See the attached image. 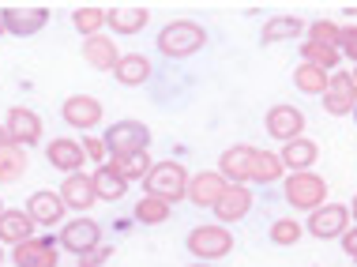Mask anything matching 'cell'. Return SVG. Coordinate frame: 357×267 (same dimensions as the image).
Returning <instances> with one entry per match:
<instances>
[{
	"instance_id": "484cf974",
	"label": "cell",
	"mask_w": 357,
	"mask_h": 267,
	"mask_svg": "<svg viewBox=\"0 0 357 267\" xmlns=\"http://www.w3.org/2000/svg\"><path fill=\"white\" fill-rule=\"evenodd\" d=\"M305 23L297 15H275L264 23V31H259V42L264 45H278V42H289V38H301Z\"/></svg>"
},
{
	"instance_id": "8d00e7d4",
	"label": "cell",
	"mask_w": 357,
	"mask_h": 267,
	"mask_svg": "<svg viewBox=\"0 0 357 267\" xmlns=\"http://www.w3.org/2000/svg\"><path fill=\"white\" fill-rule=\"evenodd\" d=\"M83 151H86V158H94V162H102V166H105V151H109V147H105V139H83Z\"/></svg>"
},
{
	"instance_id": "ab89813d",
	"label": "cell",
	"mask_w": 357,
	"mask_h": 267,
	"mask_svg": "<svg viewBox=\"0 0 357 267\" xmlns=\"http://www.w3.org/2000/svg\"><path fill=\"white\" fill-rule=\"evenodd\" d=\"M8 143H12V136H8V128H4V125H0V151H4V147H8Z\"/></svg>"
},
{
	"instance_id": "d6a6232c",
	"label": "cell",
	"mask_w": 357,
	"mask_h": 267,
	"mask_svg": "<svg viewBox=\"0 0 357 267\" xmlns=\"http://www.w3.org/2000/svg\"><path fill=\"white\" fill-rule=\"evenodd\" d=\"M169 207L173 204H166V199H158V196H143L139 204H136V222H143V226H162L169 218Z\"/></svg>"
},
{
	"instance_id": "d4e9b609",
	"label": "cell",
	"mask_w": 357,
	"mask_h": 267,
	"mask_svg": "<svg viewBox=\"0 0 357 267\" xmlns=\"http://www.w3.org/2000/svg\"><path fill=\"white\" fill-rule=\"evenodd\" d=\"M113 75H117L121 87H143V83L151 79V61L143 53H124Z\"/></svg>"
},
{
	"instance_id": "e575fe53",
	"label": "cell",
	"mask_w": 357,
	"mask_h": 267,
	"mask_svg": "<svg viewBox=\"0 0 357 267\" xmlns=\"http://www.w3.org/2000/svg\"><path fill=\"white\" fill-rule=\"evenodd\" d=\"M339 38H342V26H339V23H331V19H320V23L308 26V42L335 45V49H339Z\"/></svg>"
},
{
	"instance_id": "603a6c76",
	"label": "cell",
	"mask_w": 357,
	"mask_h": 267,
	"mask_svg": "<svg viewBox=\"0 0 357 267\" xmlns=\"http://www.w3.org/2000/svg\"><path fill=\"white\" fill-rule=\"evenodd\" d=\"M147 23H151V8H139V4H117V8H109V26L117 34H139Z\"/></svg>"
},
{
	"instance_id": "74e56055",
	"label": "cell",
	"mask_w": 357,
	"mask_h": 267,
	"mask_svg": "<svg viewBox=\"0 0 357 267\" xmlns=\"http://www.w3.org/2000/svg\"><path fill=\"white\" fill-rule=\"evenodd\" d=\"M342 252L350 256V260H357V226H354V230L342 237Z\"/></svg>"
},
{
	"instance_id": "7c38bea8",
	"label": "cell",
	"mask_w": 357,
	"mask_h": 267,
	"mask_svg": "<svg viewBox=\"0 0 357 267\" xmlns=\"http://www.w3.org/2000/svg\"><path fill=\"white\" fill-rule=\"evenodd\" d=\"M252 162H256V147H248V143H234V147L222 151L218 174L226 177L229 185H245V181H252Z\"/></svg>"
},
{
	"instance_id": "f35d334b",
	"label": "cell",
	"mask_w": 357,
	"mask_h": 267,
	"mask_svg": "<svg viewBox=\"0 0 357 267\" xmlns=\"http://www.w3.org/2000/svg\"><path fill=\"white\" fill-rule=\"evenodd\" d=\"M98 260H109V249H102V245H98L94 252H86L83 256V267H98Z\"/></svg>"
},
{
	"instance_id": "8992f818",
	"label": "cell",
	"mask_w": 357,
	"mask_h": 267,
	"mask_svg": "<svg viewBox=\"0 0 357 267\" xmlns=\"http://www.w3.org/2000/svg\"><path fill=\"white\" fill-rule=\"evenodd\" d=\"M50 19H53V12H50V8H42V4H12V8L0 12L4 31L15 34V38H34L38 31H45Z\"/></svg>"
},
{
	"instance_id": "44dd1931",
	"label": "cell",
	"mask_w": 357,
	"mask_h": 267,
	"mask_svg": "<svg viewBox=\"0 0 357 267\" xmlns=\"http://www.w3.org/2000/svg\"><path fill=\"white\" fill-rule=\"evenodd\" d=\"M64 211H68V207H64L61 192H34L31 199H26V215H31L38 226H45V230L61 222Z\"/></svg>"
},
{
	"instance_id": "277c9868",
	"label": "cell",
	"mask_w": 357,
	"mask_h": 267,
	"mask_svg": "<svg viewBox=\"0 0 357 267\" xmlns=\"http://www.w3.org/2000/svg\"><path fill=\"white\" fill-rule=\"evenodd\" d=\"M188 252L196 256V260H226L229 252H234V234L226 230L222 222H211V226H196V230L188 234Z\"/></svg>"
},
{
	"instance_id": "52a82bcc",
	"label": "cell",
	"mask_w": 357,
	"mask_h": 267,
	"mask_svg": "<svg viewBox=\"0 0 357 267\" xmlns=\"http://www.w3.org/2000/svg\"><path fill=\"white\" fill-rule=\"evenodd\" d=\"M105 147L109 155H136V151L151 147V128L143 121H117L113 128H105Z\"/></svg>"
},
{
	"instance_id": "ac0fdd59",
	"label": "cell",
	"mask_w": 357,
	"mask_h": 267,
	"mask_svg": "<svg viewBox=\"0 0 357 267\" xmlns=\"http://www.w3.org/2000/svg\"><path fill=\"white\" fill-rule=\"evenodd\" d=\"M83 61L91 64V68H98V72H117L121 49H117V42H113V38L94 34V38H83Z\"/></svg>"
},
{
	"instance_id": "8fae6325",
	"label": "cell",
	"mask_w": 357,
	"mask_h": 267,
	"mask_svg": "<svg viewBox=\"0 0 357 267\" xmlns=\"http://www.w3.org/2000/svg\"><path fill=\"white\" fill-rule=\"evenodd\" d=\"M324 109L331 117H346L357 109V79L354 72H331V87L324 94Z\"/></svg>"
},
{
	"instance_id": "4316f807",
	"label": "cell",
	"mask_w": 357,
	"mask_h": 267,
	"mask_svg": "<svg viewBox=\"0 0 357 267\" xmlns=\"http://www.w3.org/2000/svg\"><path fill=\"white\" fill-rule=\"evenodd\" d=\"M91 177H94V188H98V199H105V204H117V199H124V192H128V181H124L113 166H98Z\"/></svg>"
},
{
	"instance_id": "3957f363",
	"label": "cell",
	"mask_w": 357,
	"mask_h": 267,
	"mask_svg": "<svg viewBox=\"0 0 357 267\" xmlns=\"http://www.w3.org/2000/svg\"><path fill=\"white\" fill-rule=\"evenodd\" d=\"M282 196H286L289 207H297V211H308V215H312L316 207L327 204V181H324L320 174H289Z\"/></svg>"
},
{
	"instance_id": "9a60e30c",
	"label": "cell",
	"mask_w": 357,
	"mask_h": 267,
	"mask_svg": "<svg viewBox=\"0 0 357 267\" xmlns=\"http://www.w3.org/2000/svg\"><path fill=\"white\" fill-rule=\"evenodd\" d=\"M4 128H8V136H12V143H19V147H34V143L42 139V117H38L34 109H26V106L8 109Z\"/></svg>"
},
{
	"instance_id": "1f68e13d",
	"label": "cell",
	"mask_w": 357,
	"mask_h": 267,
	"mask_svg": "<svg viewBox=\"0 0 357 267\" xmlns=\"http://www.w3.org/2000/svg\"><path fill=\"white\" fill-rule=\"evenodd\" d=\"M301 61H308V64H316V68H339V61H342V53L335 49V45H320V42H301Z\"/></svg>"
},
{
	"instance_id": "7402d4cb",
	"label": "cell",
	"mask_w": 357,
	"mask_h": 267,
	"mask_svg": "<svg viewBox=\"0 0 357 267\" xmlns=\"http://www.w3.org/2000/svg\"><path fill=\"white\" fill-rule=\"evenodd\" d=\"M316 158H320V147L312 139H294V143H282V166L289 174H312Z\"/></svg>"
},
{
	"instance_id": "836d02e7",
	"label": "cell",
	"mask_w": 357,
	"mask_h": 267,
	"mask_svg": "<svg viewBox=\"0 0 357 267\" xmlns=\"http://www.w3.org/2000/svg\"><path fill=\"white\" fill-rule=\"evenodd\" d=\"M305 234V226L297 222V218H275L271 222V241L282 245V249H289V245H297Z\"/></svg>"
},
{
	"instance_id": "30bf717a",
	"label": "cell",
	"mask_w": 357,
	"mask_h": 267,
	"mask_svg": "<svg viewBox=\"0 0 357 267\" xmlns=\"http://www.w3.org/2000/svg\"><path fill=\"white\" fill-rule=\"evenodd\" d=\"M264 128H267V136L278 139V143H294V139H301V132H305V113L297 106H286L282 102V106L267 109Z\"/></svg>"
},
{
	"instance_id": "2e32d148",
	"label": "cell",
	"mask_w": 357,
	"mask_h": 267,
	"mask_svg": "<svg viewBox=\"0 0 357 267\" xmlns=\"http://www.w3.org/2000/svg\"><path fill=\"white\" fill-rule=\"evenodd\" d=\"M61 199H64V207H72V211H91V207L98 204L94 177L91 174H68L64 185H61Z\"/></svg>"
},
{
	"instance_id": "83f0119b",
	"label": "cell",
	"mask_w": 357,
	"mask_h": 267,
	"mask_svg": "<svg viewBox=\"0 0 357 267\" xmlns=\"http://www.w3.org/2000/svg\"><path fill=\"white\" fill-rule=\"evenodd\" d=\"M109 166L132 185V181H147V174L154 169V162L147 158V151H136V155H113Z\"/></svg>"
},
{
	"instance_id": "d6986e66",
	"label": "cell",
	"mask_w": 357,
	"mask_h": 267,
	"mask_svg": "<svg viewBox=\"0 0 357 267\" xmlns=\"http://www.w3.org/2000/svg\"><path fill=\"white\" fill-rule=\"evenodd\" d=\"M34 218L26 215V211H19V207H4V211H0V241L4 245H23V241H31L34 237Z\"/></svg>"
},
{
	"instance_id": "f6af8a7d",
	"label": "cell",
	"mask_w": 357,
	"mask_h": 267,
	"mask_svg": "<svg viewBox=\"0 0 357 267\" xmlns=\"http://www.w3.org/2000/svg\"><path fill=\"white\" fill-rule=\"evenodd\" d=\"M354 79H357V68H354Z\"/></svg>"
},
{
	"instance_id": "5bb4252c",
	"label": "cell",
	"mask_w": 357,
	"mask_h": 267,
	"mask_svg": "<svg viewBox=\"0 0 357 267\" xmlns=\"http://www.w3.org/2000/svg\"><path fill=\"white\" fill-rule=\"evenodd\" d=\"M226 177L218 174V169H207V174H196L188 181V204L192 207H207V211H215V204L222 196H226Z\"/></svg>"
},
{
	"instance_id": "cb8c5ba5",
	"label": "cell",
	"mask_w": 357,
	"mask_h": 267,
	"mask_svg": "<svg viewBox=\"0 0 357 267\" xmlns=\"http://www.w3.org/2000/svg\"><path fill=\"white\" fill-rule=\"evenodd\" d=\"M294 87L301 91V94H312V98H316V94L324 98L327 87H331V72H327V68H316V64H308V61H301V64L294 68Z\"/></svg>"
},
{
	"instance_id": "d590c367",
	"label": "cell",
	"mask_w": 357,
	"mask_h": 267,
	"mask_svg": "<svg viewBox=\"0 0 357 267\" xmlns=\"http://www.w3.org/2000/svg\"><path fill=\"white\" fill-rule=\"evenodd\" d=\"M339 53L346 61H357V26H342V38H339Z\"/></svg>"
},
{
	"instance_id": "f1b7e54d",
	"label": "cell",
	"mask_w": 357,
	"mask_h": 267,
	"mask_svg": "<svg viewBox=\"0 0 357 267\" xmlns=\"http://www.w3.org/2000/svg\"><path fill=\"white\" fill-rule=\"evenodd\" d=\"M282 174H286L282 155L256 147V162H252V181H256V185H275V181H282Z\"/></svg>"
},
{
	"instance_id": "6da1fadb",
	"label": "cell",
	"mask_w": 357,
	"mask_h": 267,
	"mask_svg": "<svg viewBox=\"0 0 357 267\" xmlns=\"http://www.w3.org/2000/svg\"><path fill=\"white\" fill-rule=\"evenodd\" d=\"M154 45H158V53L169 56V61H185V56L199 53L207 45V31L199 23H192V19H173V23H166L158 31Z\"/></svg>"
},
{
	"instance_id": "9c48e42d",
	"label": "cell",
	"mask_w": 357,
	"mask_h": 267,
	"mask_svg": "<svg viewBox=\"0 0 357 267\" xmlns=\"http://www.w3.org/2000/svg\"><path fill=\"white\" fill-rule=\"evenodd\" d=\"M102 245V226L94 218H68L61 226V249H68L75 256H86Z\"/></svg>"
},
{
	"instance_id": "60d3db41",
	"label": "cell",
	"mask_w": 357,
	"mask_h": 267,
	"mask_svg": "<svg viewBox=\"0 0 357 267\" xmlns=\"http://www.w3.org/2000/svg\"><path fill=\"white\" fill-rule=\"evenodd\" d=\"M350 215L357 218V196H354V204H350Z\"/></svg>"
},
{
	"instance_id": "4fadbf2b",
	"label": "cell",
	"mask_w": 357,
	"mask_h": 267,
	"mask_svg": "<svg viewBox=\"0 0 357 267\" xmlns=\"http://www.w3.org/2000/svg\"><path fill=\"white\" fill-rule=\"evenodd\" d=\"M64 121H68V128H79V132H91L102 125V102L91 98V94H72V98H64Z\"/></svg>"
},
{
	"instance_id": "f546056e",
	"label": "cell",
	"mask_w": 357,
	"mask_h": 267,
	"mask_svg": "<svg viewBox=\"0 0 357 267\" xmlns=\"http://www.w3.org/2000/svg\"><path fill=\"white\" fill-rule=\"evenodd\" d=\"M26 174V147H19V143H8L4 151H0V181L4 185H12Z\"/></svg>"
},
{
	"instance_id": "7a4b0ae2",
	"label": "cell",
	"mask_w": 357,
	"mask_h": 267,
	"mask_svg": "<svg viewBox=\"0 0 357 267\" xmlns=\"http://www.w3.org/2000/svg\"><path fill=\"white\" fill-rule=\"evenodd\" d=\"M188 174L181 162H154V169L147 174L143 181V188H147V196H158L166 199V204H177V199H188Z\"/></svg>"
},
{
	"instance_id": "bcb514c9",
	"label": "cell",
	"mask_w": 357,
	"mask_h": 267,
	"mask_svg": "<svg viewBox=\"0 0 357 267\" xmlns=\"http://www.w3.org/2000/svg\"><path fill=\"white\" fill-rule=\"evenodd\" d=\"M354 121H357V109H354Z\"/></svg>"
},
{
	"instance_id": "7bdbcfd3",
	"label": "cell",
	"mask_w": 357,
	"mask_h": 267,
	"mask_svg": "<svg viewBox=\"0 0 357 267\" xmlns=\"http://www.w3.org/2000/svg\"><path fill=\"white\" fill-rule=\"evenodd\" d=\"M192 267H207V264H192Z\"/></svg>"
},
{
	"instance_id": "7dc6e473",
	"label": "cell",
	"mask_w": 357,
	"mask_h": 267,
	"mask_svg": "<svg viewBox=\"0 0 357 267\" xmlns=\"http://www.w3.org/2000/svg\"><path fill=\"white\" fill-rule=\"evenodd\" d=\"M0 211H4V207H0Z\"/></svg>"
},
{
	"instance_id": "e0dca14e",
	"label": "cell",
	"mask_w": 357,
	"mask_h": 267,
	"mask_svg": "<svg viewBox=\"0 0 357 267\" xmlns=\"http://www.w3.org/2000/svg\"><path fill=\"white\" fill-rule=\"evenodd\" d=\"M45 158H50V166H56L64 177H68V174H83L86 151H83V143L61 136V139H53L50 147H45Z\"/></svg>"
},
{
	"instance_id": "b9f144b4",
	"label": "cell",
	"mask_w": 357,
	"mask_h": 267,
	"mask_svg": "<svg viewBox=\"0 0 357 267\" xmlns=\"http://www.w3.org/2000/svg\"><path fill=\"white\" fill-rule=\"evenodd\" d=\"M0 267H4V249H0Z\"/></svg>"
},
{
	"instance_id": "ba28073f",
	"label": "cell",
	"mask_w": 357,
	"mask_h": 267,
	"mask_svg": "<svg viewBox=\"0 0 357 267\" xmlns=\"http://www.w3.org/2000/svg\"><path fill=\"white\" fill-rule=\"evenodd\" d=\"M15 267H56L61 260V237H31V241L15 245L12 249Z\"/></svg>"
},
{
	"instance_id": "ee69618b",
	"label": "cell",
	"mask_w": 357,
	"mask_h": 267,
	"mask_svg": "<svg viewBox=\"0 0 357 267\" xmlns=\"http://www.w3.org/2000/svg\"><path fill=\"white\" fill-rule=\"evenodd\" d=\"M0 34H4V23H0Z\"/></svg>"
},
{
	"instance_id": "5b68a950",
	"label": "cell",
	"mask_w": 357,
	"mask_h": 267,
	"mask_svg": "<svg viewBox=\"0 0 357 267\" xmlns=\"http://www.w3.org/2000/svg\"><path fill=\"white\" fill-rule=\"evenodd\" d=\"M350 211H346L342 204H324L316 207L312 215H308L305 230L316 237V241H342L346 234H350Z\"/></svg>"
},
{
	"instance_id": "4dcf8cb0",
	"label": "cell",
	"mask_w": 357,
	"mask_h": 267,
	"mask_svg": "<svg viewBox=\"0 0 357 267\" xmlns=\"http://www.w3.org/2000/svg\"><path fill=\"white\" fill-rule=\"evenodd\" d=\"M109 23V12H105V8H75L72 12V26L75 31H79L83 38H94V34H102V26Z\"/></svg>"
},
{
	"instance_id": "ffe728a7",
	"label": "cell",
	"mask_w": 357,
	"mask_h": 267,
	"mask_svg": "<svg viewBox=\"0 0 357 267\" xmlns=\"http://www.w3.org/2000/svg\"><path fill=\"white\" fill-rule=\"evenodd\" d=\"M248 211H252V188H245V185H229L226 196L215 204V218H222V226L241 222Z\"/></svg>"
}]
</instances>
